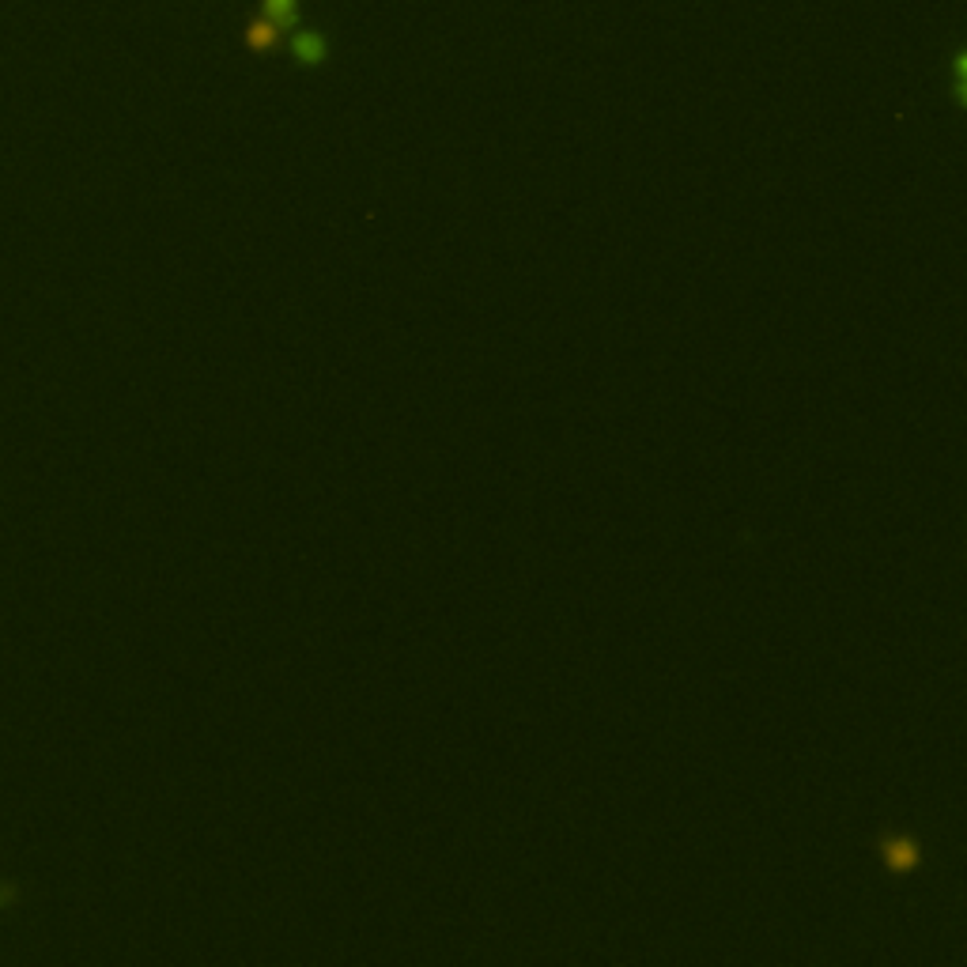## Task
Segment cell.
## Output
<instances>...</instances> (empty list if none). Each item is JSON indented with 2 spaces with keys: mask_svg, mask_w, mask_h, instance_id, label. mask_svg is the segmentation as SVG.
Instances as JSON below:
<instances>
[{
  "mask_svg": "<svg viewBox=\"0 0 967 967\" xmlns=\"http://www.w3.org/2000/svg\"><path fill=\"white\" fill-rule=\"evenodd\" d=\"M880 862L888 865V873H915L918 870V862H922V847H918V839L915 835H907V832H888V835H880Z\"/></svg>",
  "mask_w": 967,
  "mask_h": 967,
  "instance_id": "1",
  "label": "cell"
},
{
  "mask_svg": "<svg viewBox=\"0 0 967 967\" xmlns=\"http://www.w3.org/2000/svg\"><path fill=\"white\" fill-rule=\"evenodd\" d=\"M291 50H295V57H298L303 65H318L321 57H325V42H321L314 31H298L295 42H291Z\"/></svg>",
  "mask_w": 967,
  "mask_h": 967,
  "instance_id": "2",
  "label": "cell"
},
{
  "mask_svg": "<svg viewBox=\"0 0 967 967\" xmlns=\"http://www.w3.org/2000/svg\"><path fill=\"white\" fill-rule=\"evenodd\" d=\"M276 38H280V27L273 19H258V23H250V31H246V42H250L253 50L276 46Z\"/></svg>",
  "mask_w": 967,
  "mask_h": 967,
  "instance_id": "3",
  "label": "cell"
},
{
  "mask_svg": "<svg viewBox=\"0 0 967 967\" xmlns=\"http://www.w3.org/2000/svg\"><path fill=\"white\" fill-rule=\"evenodd\" d=\"M265 19H273L276 27L295 23V0H265Z\"/></svg>",
  "mask_w": 967,
  "mask_h": 967,
  "instance_id": "4",
  "label": "cell"
},
{
  "mask_svg": "<svg viewBox=\"0 0 967 967\" xmlns=\"http://www.w3.org/2000/svg\"><path fill=\"white\" fill-rule=\"evenodd\" d=\"M0 900H8V892H4V888H0Z\"/></svg>",
  "mask_w": 967,
  "mask_h": 967,
  "instance_id": "5",
  "label": "cell"
}]
</instances>
